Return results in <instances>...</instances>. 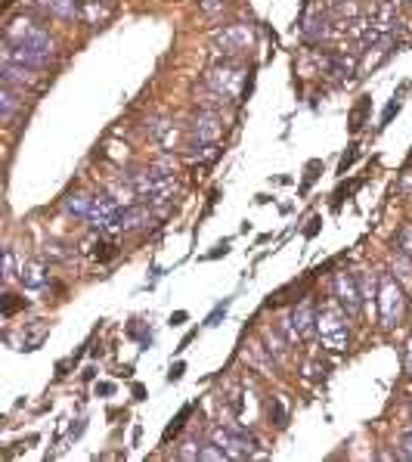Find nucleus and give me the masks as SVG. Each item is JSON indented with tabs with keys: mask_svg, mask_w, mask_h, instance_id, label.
I'll list each match as a JSON object with an SVG mask.
<instances>
[{
	"mask_svg": "<svg viewBox=\"0 0 412 462\" xmlns=\"http://www.w3.org/2000/svg\"><path fill=\"white\" fill-rule=\"evenodd\" d=\"M6 41L28 44V47H35V50L56 56V41L50 37V31H46L41 22H37L35 16H28V13H19V16H13V19L6 22Z\"/></svg>",
	"mask_w": 412,
	"mask_h": 462,
	"instance_id": "obj_1",
	"label": "nucleus"
},
{
	"mask_svg": "<svg viewBox=\"0 0 412 462\" xmlns=\"http://www.w3.org/2000/svg\"><path fill=\"white\" fill-rule=\"evenodd\" d=\"M406 313V292L391 273H378V317L385 329H394Z\"/></svg>",
	"mask_w": 412,
	"mask_h": 462,
	"instance_id": "obj_2",
	"label": "nucleus"
},
{
	"mask_svg": "<svg viewBox=\"0 0 412 462\" xmlns=\"http://www.w3.org/2000/svg\"><path fill=\"white\" fill-rule=\"evenodd\" d=\"M205 84L211 90L223 93V97L239 99V97H242V84H245V66L239 59H220V62H214V66L208 68V75H205Z\"/></svg>",
	"mask_w": 412,
	"mask_h": 462,
	"instance_id": "obj_3",
	"label": "nucleus"
},
{
	"mask_svg": "<svg viewBox=\"0 0 412 462\" xmlns=\"http://www.w3.org/2000/svg\"><path fill=\"white\" fill-rule=\"evenodd\" d=\"M316 332L329 351H344L351 344V329H347V313L338 308L316 310Z\"/></svg>",
	"mask_w": 412,
	"mask_h": 462,
	"instance_id": "obj_4",
	"label": "nucleus"
},
{
	"mask_svg": "<svg viewBox=\"0 0 412 462\" xmlns=\"http://www.w3.org/2000/svg\"><path fill=\"white\" fill-rule=\"evenodd\" d=\"M251 44H254V31L245 22H232V25H223L220 31H214V50L223 59H236Z\"/></svg>",
	"mask_w": 412,
	"mask_h": 462,
	"instance_id": "obj_5",
	"label": "nucleus"
},
{
	"mask_svg": "<svg viewBox=\"0 0 412 462\" xmlns=\"http://www.w3.org/2000/svg\"><path fill=\"white\" fill-rule=\"evenodd\" d=\"M332 298L341 310L347 313V317H360L363 310V292H360V283H356V273H347V270H338L335 276H332Z\"/></svg>",
	"mask_w": 412,
	"mask_h": 462,
	"instance_id": "obj_6",
	"label": "nucleus"
},
{
	"mask_svg": "<svg viewBox=\"0 0 412 462\" xmlns=\"http://www.w3.org/2000/svg\"><path fill=\"white\" fill-rule=\"evenodd\" d=\"M329 25L332 22H329V10H325V6H304L294 31L301 35L304 44H320L323 37L329 35Z\"/></svg>",
	"mask_w": 412,
	"mask_h": 462,
	"instance_id": "obj_7",
	"label": "nucleus"
},
{
	"mask_svg": "<svg viewBox=\"0 0 412 462\" xmlns=\"http://www.w3.org/2000/svg\"><path fill=\"white\" fill-rule=\"evenodd\" d=\"M53 59L56 56L35 50V47H28V44H13V41L4 44V62H13V66H25V68H35V72H46Z\"/></svg>",
	"mask_w": 412,
	"mask_h": 462,
	"instance_id": "obj_8",
	"label": "nucleus"
},
{
	"mask_svg": "<svg viewBox=\"0 0 412 462\" xmlns=\"http://www.w3.org/2000/svg\"><path fill=\"white\" fill-rule=\"evenodd\" d=\"M323 68L332 78H338L341 84H351L356 78V56H347V53H341V50H329V53H323Z\"/></svg>",
	"mask_w": 412,
	"mask_h": 462,
	"instance_id": "obj_9",
	"label": "nucleus"
},
{
	"mask_svg": "<svg viewBox=\"0 0 412 462\" xmlns=\"http://www.w3.org/2000/svg\"><path fill=\"white\" fill-rule=\"evenodd\" d=\"M0 75H4V84H13V87H19V90H25V93L41 87V72H35V68L4 62V66H0Z\"/></svg>",
	"mask_w": 412,
	"mask_h": 462,
	"instance_id": "obj_10",
	"label": "nucleus"
},
{
	"mask_svg": "<svg viewBox=\"0 0 412 462\" xmlns=\"http://www.w3.org/2000/svg\"><path fill=\"white\" fill-rule=\"evenodd\" d=\"M192 137H196L199 143H217V140L223 137V118L214 112H199L196 118H192Z\"/></svg>",
	"mask_w": 412,
	"mask_h": 462,
	"instance_id": "obj_11",
	"label": "nucleus"
},
{
	"mask_svg": "<svg viewBox=\"0 0 412 462\" xmlns=\"http://www.w3.org/2000/svg\"><path fill=\"white\" fill-rule=\"evenodd\" d=\"M289 320H292L294 332H298V339H310L313 329H316V308H313V301L304 298L301 304H294L292 313H289Z\"/></svg>",
	"mask_w": 412,
	"mask_h": 462,
	"instance_id": "obj_12",
	"label": "nucleus"
},
{
	"mask_svg": "<svg viewBox=\"0 0 412 462\" xmlns=\"http://www.w3.org/2000/svg\"><path fill=\"white\" fill-rule=\"evenodd\" d=\"M19 283H22V288H28V292H41V288L50 286V276H46V267L41 261H22Z\"/></svg>",
	"mask_w": 412,
	"mask_h": 462,
	"instance_id": "obj_13",
	"label": "nucleus"
},
{
	"mask_svg": "<svg viewBox=\"0 0 412 462\" xmlns=\"http://www.w3.org/2000/svg\"><path fill=\"white\" fill-rule=\"evenodd\" d=\"M146 134H149L161 150H174L177 146V137H180V128H174V121H165V118H152L146 124Z\"/></svg>",
	"mask_w": 412,
	"mask_h": 462,
	"instance_id": "obj_14",
	"label": "nucleus"
},
{
	"mask_svg": "<svg viewBox=\"0 0 412 462\" xmlns=\"http://www.w3.org/2000/svg\"><path fill=\"white\" fill-rule=\"evenodd\" d=\"M112 19V4L108 0H81V19L84 25H106Z\"/></svg>",
	"mask_w": 412,
	"mask_h": 462,
	"instance_id": "obj_15",
	"label": "nucleus"
},
{
	"mask_svg": "<svg viewBox=\"0 0 412 462\" xmlns=\"http://www.w3.org/2000/svg\"><path fill=\"white\" fill-rule=\"evenodd\" d=\"M149 221H152V205H146V202L143 205H127L118 214V226L124 233H134V230H139V226H146Z\"/></svg>",
	"mask_w": 412,
	"mask_h": 462,
	"instance_id": "obj_16",
	"label": "nucleus"
},
{
	"mask_svg": "<svg viewBox=\"0 0 412 462\" xmlns=\"http://www.w3.org/2000/svg\"><path fill=\"white\" fill-rule=\"evenodd\" d=\"M232 99L230 97H223V93H217L211 90L205 84L201 90H196V106H199V112H214V115H223V109H230Z\"/></svg>",
	"mask_w": 412,
	"mask_h": 462,
	"instance_id": "obj_17",
	"label": "nucleus"
},
{
	"mask_svg": "<svg viewBox=\"0 0 412 462\" xmlns=\"http://www.w3.org/2000/svg\"><path fill=\"white\" fill-rule=\"evenodd\" d=\"M22 106H25V90L13 87V84H4V90H0V118L13 121V115L19 112Z\"/></svg>",
	"mask_w": 412,
	"mask_h": 462,
	"instance_id": "obj_18",
	"label": "nucleus"
},
{
	"mask_svg": "<svg viewBox=\"0 0 412 462\" xmlns=\"http://www.w3.org/2000/svg\"><path fill=\"white\" fill-rule=\"evenodd\" d=\"M44 10L56 19H65V22H75L81 19V0H41Z\"/></svg>",
	"mask_w": 412,
	"mask_h": 462,
	"instance_id": "obj_19",
	"label": "nucleus"
},
{
	"mask_svg": "<svg viewBox=\"0 0 412 462\" xmlns=\"http://www.w3.org/2000/svg\"><path fill=\"white\" fill-rule=\"evenodd\" d=\"M245 360L258 372H276V360H273V354H270L267 348H263V344H251V348L245 351Z\"/></svg>",
	"mask_w": 412,
	"mask_h": 462,
	"instance_id": "obj_20",
	"label": "nucleus"
},
{
	"mask_svg": "<svg viewBox=\"0 0 412 462\" xmlns=\"http://www.w3.org/2000/svg\"><path fill=\"white\" fill-rule=\"evenodd\" d=\"M263 348H267L270 354H273L276 363H282V360L289 357V351H292V341H289V339L282 341L279 329H267V332H263Z\"/></svg>",
	"mask_w": 412,
	"mask_h": 462,
	"instance_id": "obj_21",
	"label": "nucleus"
},
{
	"mask_svg": "<svg viewBox=\"0 0 412 462\" xmlns=\"http://www.w3.org/2000/svg\"><path fill=\"white\" fill-rule=\"evenodd\" d=\"M391 276L397 279V283H412V257H406L403 252L394 255V261H391Z\"/></svg>",
	"mask_w": 412,
	"mask_h": 462,
	"instance_id": "obj_22",
	"label": "nucleus"
},
{
	"mask_svg": "<svg viewBox=\"0 0 412 462\" xmlns=\"http://www.w3.org/2000/svg\"><path fill=\"white\" fill-rule=\"evenodd\" d=\"M90 208H93V199H87V195H68L65 199V211L68 214H77V217H90Z\"/></svg>",
	"mask_w": 412,
	"mask_h": 462,
	"instance_id": "obj_23",
	"label": "nucleus"
},
{
	"mask_svg": "<svg viewBox=\"0 0 412 462\" xmlns=\"http://www.w3.org/2000/svg\"><path fill=\"white\" fill-rule=\"evenodd\" d=\"M270 422H273L276 428L289 425V406H285L282 397H273V401H270Z\"/></svg>",
	"mask_w": 412,
	"mask_h": 462,
	"instance_id": "obj_24",
	"label": "nucleus"
},
{
	"mask_svg": "<svg viewBox=\"0 0 412 462\" xmlns=\"http://www.w3.org/2000/svg\"><path fill=\"white\" fill-rule=\"evenodd\" d=\"M369 106H372L369 97H363L360 103H356V109L351 112V121H347V124H351V134H356V130L363 128V121H366V115H369Z\"/></svg>",
	"mask_w": 412,
	"mask_h": 462,
	"instance_id": "obj_25",
	"label": "nucleus"
},
{
	"mask_svg": "<svg viewBox=\"0 0 412 462\" xmlns=\"http://www.w3.org/2000/svg\"><path fill=\"white\" fill-rule=\"evenodd\" d=\"M217 155H220V150H217V143H196L189 152L192 162H214Z\"/></svg>",
	"mask_w": 412,
	"mask_h": 462,
	"instance_id": "obj_26",
	"label": "nucleus"
},
{
	"mask_svg": "<svg viewBox=\"0 0 412 462\" xmlns=\"http://www.w3.org/2000/svg\"><path fill=\"white\" fill-rule=\"evenodd\" d=\"M19 261H15V248H6V252H4V283L6 286H10L13 283V279L15 276H19Z\"/></svg>",
	"mask_w": 412,
	"mask_h": 462,
	"instance_id": "obj_27",
	"label": "nucleus"
},
{
	"mask_svg": "<svg viewBox=\"0 0 412 462\" xmlns=\"http://www.w3.org/2000/svg\"><path fill=\"white\" fill-rule=\"evenodd\" d=\"M394 242H397V252H403L406 257H412V224H403Z\"/></svg>",
	"mask_w": 412,
	"mask_h": 462,
	"instance_id": "obj_28",
	"label": "nucleus"
},
{
	"mask_svg": "<svg viewBox=\"0 0 412 462\" xmlns=\"http://www.w3.org/2000/svg\"><path fill=\"white\" fill-rule=\"evenodd\" d=\"M199 450H201V444H196V437H186V441L180 444V450H177V459L196 462L199 459Z\"/></svg>",
	"mask_w": 412,
	"mask_h": 462,
	"instance_id": "obj_29",
	"label": "nucleus"
},
{
	"mask_svg": "<svg viewBox=\"0 0 412 462\" xmlns=\"http://www.w3.org/2000/svg\"><path fill=\"white\" fill-rule=\"evenodd\" d=\"M397 456L400 459H412V428L400 434V444H397Z\"/></svg>",
	"mask_w": 412,
	"mask_h": 462,
	"instance_id": "obj_30",
	"label": "nucleus"
},
{
	"mask_svg": "<svg viewBox=\"0 0 412 462\" xmlns=\"http://www.w3.org/2000/svg\"><path fill=\"white\" fill-rule=\"evenodd\" d=\"M356 150H360V146H356V143H351V146H347V152L341 155V162H338V174H347V168H351V164L356 162V155H360Z\"/></svg>",
	"mask_w": 412,
	"mask_h": 462,
	"instance_id": "obj_31",
	"label": "nucleus"
},
{
	"mask_svg": "<svg viewBox=\"0 0 412 462\" xmlns=\"http://www.w3.org/2000/svg\"><path fill=\"white\" fill-rule=\"evenodd\" d=\"M223 6H227V0H199V10L205 16H217L223 13Z\"/></svg>",
	"mask_w": 412,
	"mask_h": 462,
	"instance_id": "obj_32",
	"label": "nucleus"
},
{
	"mask_svg": "<svg viewBox=\"0 0 412 462\" xmlns=\"http://www.w3.org/2000/svg\"><path fill=\"white\" fill-rule=\"evenodd\" d=\"M320 168H323V162H320V159H313V162L307 164V174H304V183H301V193H307V190H310V183L316 180V171H320Z\"/></svg>",
	"mask_w": 412,
	"mask_h": 462,
	"instance_id": "obj_33",
	"label": "nucleus"
},
{
	"mask_svg": "<svg viewBox=\"0 0 412 462\" xmlns=\"http://www.w3.org/2000/svg\"><path fill=\"white\" fill-rule=\"evenodd\" d=\"M403 372L412 379V335L406 339V344H403Z\"/></svg>",
	"mask_w": 412,
	"mask_h": 462,
	"instance_id": "obj_34",
	"label": "nucleus"
},
{
	"mask_svg": "<svg viewBox=\"0 0 412 462\" xmlns=\"http://www.w3.org/2000/svg\"><path fill=\"white\" fill-rule=\"evenodd\" d=\"M189 413H192V406H183V410H180V416L174 419V425H170L168 432H165V441H168V437L174 434V432H180V428H183V422H186V416H189Z\"/></svg>",
	"mask_w": 412,
	"mask_h": 462,
	"instance_id": "obj_35",
	"label": "nucleus"
},
{
	"mask_svg": "<svg viewBox=\"0 0 412 462\" xmlns=\"http://www.w3.org/2000/svg\"><path fill=\"white\" fill-rule=\"evenodd\" d=\"M400 112V99L397 97H394L391 99V103H387V109H385V115H382V128H385V124H391V118H394V115H397Z\"/></svg>",
	"mask_w": 412,
	"mask_h": 462,
	"instance_id": "obj_36",
	"label": "nucleus"
},
{
	"mask_svg": "<svg viewBox=\"0 0 412 462\" xmlns=\"http://www.w3.org/2000/svg\"><path fill=\"white\" fill-rule=\"evenodd\" d=\"M227 308H230V301L217 304V308H214V313H211V317L205 320V326H217V320H220V317H227Z\"/></svg>",
	"mask_w": 412,
	"mask_h": 462,
	"instance_id": "obj_37",
	"label": "nucleus"
},
{
	"mask_svg": "<svg viewBox=\"0 0 412 462\" xmlns=\"http://www.w3.org/2000/svg\"><path fill=\"white\" fill-rule=\"evenodd\" d=\"M46 257H53V261H68V255L62 252V245H46Z\"/></svg>",
	"mask_w": 412,
	"mask_h": 462,
	"instance_id": "obj_38",
	"label": "nucleus"
},
{
	"mask_svg": "<svg viewBox=\"0 0 412 462\" xmlns=\"http://www.w3.org/2000/svg\"><path fill=\"white\" fill-rule=\"evenodd\" d=\"M320 224H323V217H320V214H316V217H310V226L304 230V236H307V239H313L316 233H320Z\"/></svg>",
	"mask_w": 412,
	"mask_h": 462,
	"instance_id": "obj_39",
	"label": "nucleus"
},
{
	"mask_svg": "<svg viewBox=\"0 0 412 462\" xmlns=\"http://www.w3.org/2000/svg\"><path fill=\"white\" fill-rule=\"evenodd\" d=\"M183 372H186V366H183V363H174V366H170V372H168V379H170V382H180Z\"/></svg>",
	"mask_w": 412,
	"mask_h": 462,
	"instance_id": "obj_40",
	"label": "nucleus"
},
{
	"mask_svg": "<svg viewBox=\"0 0 412 462\" xmlns=\"http://www.w3.org/2000/svg\"><path fill=\"white\" fill-rule=\"evenodd\" d=\"M400 193L406 195V199H412V174H409V171H406V177L400 180Z\"/></svg>",
	"mask_w": 412,
	"mask_h": 462,
	"instance_id": "obj_41",
	"label": "nucleus"
},
{
	"mask_svg": "<svg viewBox=\"0 0 412 462\" xmlns=\"http://www.w3.org/2000/svg\"><path fill=\"white\" fill-rule=\"evenodd\" d=\"M186 320H189V313H186V310H177L174 317H170V326H180V323H186Z\"/></svg>",
	"mask_w": 412,
	"mask_h": 462,
	"instance_id": "obj_42",
	"label": "nucleus"
},
{
	"mask_svg": "<svg viewBox=\"0 0 412 462\" xmlns=\"http://www.w3.org/2000/svg\"><path fill=\"white\" fill-rule=\"evenodd\" d=\"M227 252H230V242H220V245H217V248H214V252L208 255V257H220V255H227Z\"/></svg>",
	"mask_w": 412,
	"mask_h": 462,
	"instance_id": "obj_43",
	"label": "nucleus"
},
{
	"mask_svg": "<svg viewBox=\"0 0 412 462\" xmlns=\"http://www.w3.org/2000/svg\"><path fill=\"white\" fill-rule=\"evenodd\" d=\"M112 391H115V385H112V382H103V385H96V394H112Z\"/></svg>",
	"mask_w": 412,
	"mask_h": 462,
	"instance_id": "obj_44",
	"label": "nucleus"
},
{
	"mask_svg": "<svg viewBox=\"0 0 412 462\" xmlns=\"http://www.w3.org/2000/svg\"><path fill=\"white\" fill-rule=\"evenodd\" d=\"M84 434V419H77V425H72V437H81Z\"/></svg>",
	"mask_w": 412,
	"mask_h": 462,
	"instance_id": "obj_45",
	"label": "nucleus"
},
{
	"mask_svg": "<svg viewBox=\"0 0 412 462\" xmlns=\"http://www.w3.org/2000/svg\"><path fill=\"white\" fill-rule=\"evenodd\" d=\"M134 394H137V401H143V394H146V388H143V385H134Z\"/></svg>",
	"mask_w": 412,
	"mask_h": 462,
	"instance_id": "obj_46",
	"label": "nucleus"
},
{
	"mask_svg": "<svg viewBox=\"0 0 412 462\" xmlns=\"http://www.w3.org/2000/svg\"><path fill=\"white\" fill-rule=\"evenodd\" d=\"M93 375H96V370H93V366H87V370H84V382H90Z\"/></svg>",
	"mask_w": 412,
	"mask_h": 462,
	"instance_id": "obj_47",
	"label": "nucleus"
},
{
	"mask_svg": "<svg viewBox=\"0 0 412 462\" xmlns=\"http://www.w3.org/2000/svg\"><path fill=\"white\" fill-rule=\"evenodd\" d=\"M400 4H412V0H400Z\"/></svg>",
	"mask_w": 412,
	"mask_h": 462,
	"instance_id": "obj_48",
	"label": "nucleus"
}]
</instances>
